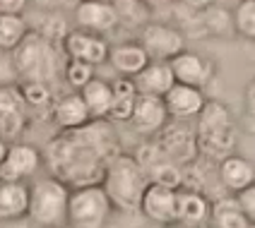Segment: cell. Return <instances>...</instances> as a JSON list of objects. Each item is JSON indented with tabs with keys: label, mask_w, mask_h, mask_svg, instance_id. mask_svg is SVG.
<instances>
[{
	"label": "cell",
	"mask_w": 255,
	"mask_h": 228,
	"mask_svg": "<svg viewBox=\"0 0 255 228\" xmlns=\"http://www.w3.org/2000/svg\"><path fill=\"white\" fill-rule=\"evenodd\" d=\"M68 200L70 187L56 175L36 178L29 185L27 216L41 228H60L68 224Z\"/></svg>",
	"instance_id": "1"
},
{
	"label": "cell",
	"mask_w": 255,
	"mask_h": 228,
	"mask_svg": "<svg viewBox=\"0 0 255 228\" xmlns=\"http://www.w3.org/2000/svg\"><path fill=\"white\" fill-rule=\"evenodd\" d=\"M101 187L111 197L114 207H121L126 212H135V209H140L142 192L147 187L144 171L132 156H116L104 171Z\"/></svg>",
	"instance_id": "2"
},
{
	"label": "cell",
	"mask_w": 255,
	"mask_h": 228,
	"mask_svg": "<svg viewBox=\"0 0 255 228\" xmlns=\"http://www.w3.org/2000/svg\"><path fill=\"white\" fill-rule=\"evenodd\" d=\"M111 212H114V202L101 187V183L70 190L68 224L72 228H104L111 219Z\"/></svg>",
	"instance_id": "3"
},
{
	"label": "cell",
	"mask_w": 255,
	"mask_h": 228,
	"mask_svg": "<svg viewBox=\"0 0 255 228\" xmlns=\"http://www.w3.org/2000/svg\"><path fill=\"white\" fill-rule=\"evenodd\" d=\"M12 53L14 65H17L22 77H27L31 82L53 79V75H56V53H53L51 41L43 34L29 31L24 36V41L19 43Z\"/></svg>",
	"instance_id": "4"
},
{
	"label": "cell",
	"mask_w": 255,
	"mask_h": 228,
	"mask_svg": "<svg viewBox=\"0 0 255 228\" xmlns=\"http://www.w3.org/2000/svg\"><path fill=\"white\" fill-rule=\"evenodd\" d=\"M198 140L205 152H229L234 144V128L229 108L219 101H207L198 115Z\"/></svg>",
	"instance_id": "5"
},
{
	"label": "cell",
	"mask_w": 255,
	"mask_h": 228,
	"mask_svg": "<svg viewBox=\"0 0 255 228\" xmlns=\"http://www.w3.org/2000/svg\"><path fill=\"white\" fill-rule=\"evenodd\" d=\"M140 212L159 226L178 224V190L159 183H147L140 200Z\"/></svg>",
	"instance_id": "6"
},
{
	"label": "cell",
	"mask_w": 255,
	"mask_h": 228,
	"mask_svg": "<svg viewBox=\"0 0 255 228\" xmlns=\"http://www.w3.org/2000/svg\"><path fill=\"white\" fill-rule=\"evenodd\" d=\"M140 43L152 60H171L185 51V39L178 29L159 22H147L140 31Z\"/></svg>",
	"instance_id": "7"
},
{
	"label": "cell",
	"mask_w": 255,
	"mask_h": 228,
	"mask_svg": "<svg viewBox=\"0 0 255 228\" xmlns=\"http://www.w3.org/2000/svg\"><path fill=\"white\" fill-rule=\"evenodd\" d=\"M43 163L41 152L31 144L14 142L7 147L5 161L0 163V180H19L27 183L29 178H34Z\"/></svg>",
	"instance_id": "8"
},
{
	"label": "cell",
	"mask_w": 255,
	"mask_h": 228,
	"mask_svg": "<svg viewBox=\"0 0 255 228\" xmlns=\"http://www.w3.org/2000/svg\"><path fill=\"white\" fill-rule=\"evenodd\" d=\"M75 22L82 31L99 34V36L114 31L121 24L111 0H80L75 5Z\"/></svg>",
	"instance_id": "9"
},
{
	"label": "cell",
	"mask_w": 255,
	"mask_h": 228,
	"mask_svg": "<svg viewBox=\"0 0 255 228\" xmlns=\"http://www.w3.org/2000/svg\"><path fill=\"white\" fill-rule=\"evenodd\" d=\"M63 48L70 60H82V63H89V65H101L109 60V43L101 39L99 34H89V31H82V29H75V31H68L65 39H63Z\"/></svg>",
	"instance_id": "10"
},
{
	"label": "cell",
	"mask_w": 255,
	"mask_h": 228,
	"mask_svg": "<svg viewBox=\"0 0 255 228\" xmlns=\"http://www.w3.org/2000/svg\"><path fill=\"white\" fill-rule=\"evenodd\" d=\"M130 123L140 135H154L159 130H164L169 123V111L164 106V99L149 96V94H137Z\"/></svg>",
	"instance_id": "11"
},
{
	"label": "cell",
	"mask_w": 255,
	"mask_h": 228,
	"mask_svg": "<svg viewBox=\"0 0 255 228\" xmlns=\"http://www.w3.org/2000/svg\"><path fill=\"white\" fill-rule=\"evenodd\" d=\"M164 106L169 111V118L173 120H188V118H195L200 115V111L205 108V91L198 86H188V84H176L171 86L169 91L161 96Z\"/></svg>",
	"instance_id": "12"
},
{
	"label": "cell",
	"mask_w": 255,
	"mask_h": 228,
	"mask_svg": "<svg viewBox=\"0 0 255 228\" xmlns=\"http://www.w3.org/2000/svg\"><path fill=\"white\" fill-rule=\"evenodd\" d=\"M169 65H171V72H173V79L178 84L202 89L210 82V77H212V65L200 53H193V51H181L178 56L171 58Z\"/></svg>",
	"instance_id": "13"
},
{
	"label": "cell",
	"mask_w": 255,
	"mask_h": 228,
	"mask_svg": "<svg viewBox=\"0 0 255 228\" xmlns=\"http://www.w3.org/2000/svg\"><path fill=\"white\" fill-rule=\"evenodd\" d=\"M109 63L121 77H137L152 63V58L147 56L142 43H118L109 48Z\"/></svg>",
	"instance_id": "14"
},
{
	"label": "cell",
	"mask_w": 255,
	"mask_h": 228,
	"mask_svg": "<svg viewBox=\"0 0 255 228\" xmlns=\"http://www.w3.org/2000/svg\"><path fill=\"white\" fill-rule=\"evenodd\" d=\"M29 212V185L0 180V221H19Z\"/></svg>",
	"instance_id": "15"
},
{
	"label": "cell",
	"mask_w": 255,
	"mask_h": 228,
	"mask_svg": "<svg viewBox=\"0 0 255 228\" xmlns=\"http://www.w3.org/2000/svg\"><path fill=\"white\" fill-rule=\"evenodd\" d=\"M132 79H135V86H137V94H149V96H164L171 86L176 84L169 60H152Z\"/></svg>",
	"instance_id": "16"
},
{
	"label": "cell",
	"mask_w": 255,
	"mask_h": 228,
	"mask_svg": "<svg viewBox=\"0 0 255 228\" xmlns=\"http://www.w3.org/2000/svg\"><path fill=\"white\" fill-rule=\"evenodd\" d=\"M219 180L229 192L236 195V192H241V190H246L248 185L255 183V166L248 158L229 154L219 163Z\"/></svg>",
	"instance_id": "17"
},
{
	"label": "cell",
	"mask_w": 255,
	"mask_h": 228,
	"mask_svg": "<svg viewBox=\"0 0 255 228\" xmlns=\"http://www.w3.org/2000/svg\"><path fill=\"white\" fill-rule=\"evenodd\" d=\"M53 120H56L58 128L65 130V132L80 130L92 123V115L87 111L80 91H77V94H68V96H63V99L56 101V106H53Z\"/></svg>",
	"instance_id": "18"
},
{
	"label": "cell",
	"mask_w": 255,
	"mask_h": 228,
	"mask_svg": "<svg viewBox=\"0 0 255 228\" xmlns=\"http://www.w3.org/2000/svg\"><path fill=\"white\" fill-rule=\"evenodd\" d=\"M24 99L19 89H0V137H14L24 125Z\"/></svg>",
	"instance_id": "19"
},
{
	"label": "cell",
	"mask_w": 255,
	"mask_h": 228,
	"mask_svg": "<svg viewBox=\"0 0 255 228\" xmlns=\"http://www.w3.org/2000/svg\"><path fill=\"white\" fill-rule=\"evenodd\" d=\"M80 96L85 101L92 120H104L111 111V103H114V89H111V82L94 77L80 89Z\"/></svg>",
	"instance_id": "20"
},
{
	"label": "cell",
	"mask_w": 255,
	"mask_h": 228,
	"mask_svg": "<svg viewBox=\"0 0 255 228\" xmlns=\"http://www.w3.org/2000/svg\"><path fill=\"white\" fill-rule=\"evenodd\" d=\"M210 202L198 190H178V221L188 226H200L210 219Z\"/></svg>",
	"instance_id": "21"
},
{
	"label": "cell",
	"mask_w": 255,
	"mask_h": 228,
	"mask_svg": "<svg viewBox=\"0 0 255 228\" xmlns=\"http://www.w3.org/2000/svg\"><path fill=\"white\" fill-rule=\"evenodd\" d=\"M210 216L217 228H251V224L246 221L243 212L236 204V197H224V200L214 202Z\"/></svg>",
	"instance_id": "22"
},
{
	"label": "cell",
	"mask_w": 255,
	"mask_h": 228,
	"mask_svg": "<svg viewBox=\"0 0 255 228\" xmlns=\"http://www.w3.org/2000/svg\"><path fill=\"white\" fill-rule=\"evenodd\" d=\"M29 34L22 14H0V51H14Z\"/></svg>",
	"instance_id": "23"
},
{
	"label": "cell",
	"mask_w": 255,
	"mask_h": 228,
	"mask_svg": "<svg viewBox=\"0 0 255 228\" xmlns=\"http://www.w3.org/2000/svg\"><path fill=\"white\" fill-rule=\"evenodd\" d=\"M118 12L121 24H132V27H144L149 22V7L142 0H111Z\"/></svg>",
	"instance_id": "24"
},
{
	"label": "cell",
	"mask_w": 255,
	"mask_h": 228,
	"mask_svg": "<svg viewBox=\"0 0 255 228\" xmlns=\"http://www.w3.org/2000/svg\"><path fill=\"white\" fill-rule=\"evenodd\" d=\"M234 27L243 39L255 41V0H239L234 10Z\"/></svg>",
	"instance_id": "25"
},
{
	"label": "cell",
	"mask_w": 255,
	"mask_h": 228,
	"mask_svg": "<svg viewBox=\"0 0 255 228\" xmlns=\"http://www.w3.org/2000/svg\"><path fill=\"white\" fill-rule=\"evenodd\" d=\"M19 94H22L24 103L31 106V108H43V106L51 103V89H48L46 82H31V79H27L24 84L19 86Z\"/></svg>",
	"instance_id": "26"
},
{
	"label": "cell",
	"mask_w": 255,
	"mask_h": 228,
	"mask_svg": "<svg viewBox=\"0 0 255 228\" xmlns=\"http://www.w3.org/2000/svg\"><path fill=\"white\" fill-rule=\"evenodd\" d=\"M94 79V65L89 63H82V60H70L68 68H65V82L72 86V89H82V86Z\"/></svg>",
	"instance_id": "27"
},
{
	"label": "cell",
	"mask_w": 255,
	"mask_h": 228,
	"mask_svg": "<svg viewBox=\"0 0 255 228\" xmlns=\"http://www.w3.org/2000/svg\"><path fill=\"white\" fill-rule=\"evenodd\" d=\"M149 183H159V185L178 190L181 183H183V173H181L178 166H173V163H154V166H152V180H149Z\"/></svg>",
	"instance_id": "28"
},
{
	"label": "cell",
	"mask_w": 255,
	"mask_h": 228,
	"mask_svg": "<svg viewBox=\"0 0 255 228\" xmlns=\"http://www.w3.org/2000/svg\"><path fill=\"white\" fill-rule=\"evenodd\" d=\"M135 99L137 96H116L114 94V103H111V111H109L106 118H111L114 123H130L132 108H135Z\"/></svg>",
	"instance_id": "29"
},
{
	"label": "cell",
	"mask_w": 255,
	"mask_h": 228,
	"mask_svg": "<svg viewBox=\"0 0 255 228\" xmlns=\"http://www.w3.org/2000/svg\"><path fill=\"white\" fill-rule=\"evenodd\" d=\"M234 197H236V204H239V209L243 212L246 221L251 226H255V183L248 185L246 190H241V192H236Z\"/></svg>",
	"instance_id": "30"
},
{
	"label": "cell",
	"mask_w": 255,
	"mask_h": 228,
	"mask_svg": "<svg viewBox=\"0 0 255 228\" xmlns=\"http://www.w3.org/2000/svg\"><path fill=\"white\" fill-rule=\"evenodd\" d=\"M29 0H0V14H22Z\"/></svg>",
	"instance_id": "31"
},
{
	"label": "cell",
	"mask_w": 255,
	"mask_h": 228,
	"mask_svg": "<svg viewBox=\"0 0 255 228\" xmlns=\"http://www.w3.org/2000/svg\"><path fill=\"white\" fill-rule=\"evenodd\" d=\"M246 106H248L251 115H255V82L248 86V91H246Z\"/></svg>",
	"instance_id": "32"
},
{
	"label": "cell",
	"mask_w": 255,
	"mask_h": 228,
	"mask_svg": "<svg viewBox=\"0 0 255 228\" xmlns=\"http://www.w3.org/2000/svg\"><path fill=\"white\" fill-rule=\"evenodd\" d=\"M190 7H195V10H205V7H210L214 0H185Z\"/></svg>",
	"instance_id": "33"
},
{
	"label": "cell",
	"mask_w": 255,
	"mask_h": 228,
	"mask_svg": "<svg viewBox=\"0 0 255 228\" xmlns=\"http://www.w3.org/2000/svg\"><path fill=\"white\" fill-rule=\"evenodd\" d=\"M39 7H43V10H53V7H58L63 0H34Z\"/></svg>",
	"instance_id": "34"
},
{
	"label": "cell",
	"mask_w": 255,
	"mask_h": 228,
	"mask_svg": "<svg viewBox=\"0 0 255 228\" xmlns=\"http://www.w3.org/2000/svg\"><path fill=\"white\" fill-rule=\"evenodd\" d=\"M149 10H156V7H164V5H169L171 0H142Z\"/></svg>",
	"instance_id": "35"
},
{
	"label": "cell",
	"mask_w": 255,
	"mask_h": 228,
	"mask_svg": "<svg viewBox=\"0 0 255 228\" xmlns=\"http://www.w3.org/2000/svg\"><path fill=\"white\" fill-rule=\"evenodd\" d=\"M7 147H10V144H7V140H2V137H0V163L5 161V154H7Z\"/></svg>",
	"instance_id": "36"
}]
</instances>
